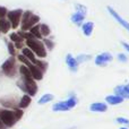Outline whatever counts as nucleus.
<instances>
[{"instance_id": "dca6fc26", "label": "nucleus", "mask_w": 129, "mask_h": 129, "mask_svg": "<svg viewBox=\"0 0 129 129\" xmlns=\"http://www.w3.org/2000/svg\"><path fill=\"white\" fill-rule=\"evenodd\" d=\"M22 54H23V56H24L26 59H28V60L31 61V62L33 63V64H35L36 61H38V60H36V58H35V54H34L33 52H32L31 50L28 49V48H24V49L22 50Z\"/></svg>"}, {"instance_id": "7c9ffc66", "label": "nucleus", "mask_w": 129, "mask_h": 129, "mask_svg": "<svg viewBox=\"0 0 129 129\" xmlns=\"http://www.w3.org/2000/svg\"><path fill=\"white\" fill-rule=\"evenodd\" d=\"M117 58H118V60L120 61V62H127V56H126L125 53H119L118 56H117Z\"/></svg>"}, {"instance_id": "4be33fe9", "label": "nucleus", "mask_w": 129, "mask_h": 129, "mask_svg": "<svg viewBox=\"0 0 129 129\" xmlns=\"http://www.w3.org/2000/svg\"><path fill=\"white\" fill-rule=\"evenodd\" d=\"M19 73H20V75L23 76V78H29V77H32L31 73H29V69L27 68L26 66H24V64L19 67Z\"/></svg>"}, {"instance_id": "72a5a7b5", "label": "nucleus", "mask_w": 129, "mask_h": 129, "mask_svg": "<svg viewBox=\"0 0 129 129\" xmlns=\"http://www.w3.org/2000/svg\"><path fill=\"white\" fill-rule=\"evenodd\" d=\"M5 128H6V126L1 122V120H0V129H5Z\"/></svg>"}, {"instance_id": "39448f33", "label": "nucleus", "mask_w": 129, "mask_h": 129, "mask_svg": "<svg viewBox=\"0 0 129 129\" xmlns=\"http://www.w3.org/2000/svg\"><path fill=\"white\" fill-rule=\"evenodd\" d=\"M77 104V100L75 98H69L68 100L62 101V102H58L52 107V110L54 112H60V111H68V110L73 109L75 105Z\"/></svg>"}, {"instance_id": "4468645a", "label": "nucleus", "mask_w": 129, "mask_h": 129, "mask_svg": "<svg viewBox=\"0 0 129 129\" xmlns=\"http://www.w3.org/2000/svg\"><path fill=\"white\" fill-rule=\"evenodd\" d=\"M70 19H71V22H73L75 25H77V26H82V24L84 23L85 16L76 11V13H74L73 15H71V18H70Z\"/></svg>"}, {"instance_id": "2eb2a0df", "label": "nucleus", "mask_w": 129, "mask_h": 129, "mask_svg": "<svg viewBox=\"0 0 129 129\" xmlns=\"http://www.w3.org/2000/svg\"><path fill=\"white\" fill-rule=\"evenodd\" d=\"M114 93H116V95L120 96V98H122V99H129V92L126 89L125 86H122V85L117 86L116 88H114Z\"/></svg>"}, {"instance_id": "6e6552de", "label": "nucleus", "mask_w": 129, "mask_h": 129, "mask_svg": "<svg viewBox=\"0 0 129 129\" xmlns=\"http://www.w3.org/2000/svg\"><path fill=\"white\" fill-rule=\"evenodd\" d=\"M107 9H108V11H109V14H110V15H111L112 17H113L114 19H116L117 22H118L119 24H120L121 26L123 27V28H126V29H127V31L129 32V23L127 22V20H125V19H123V18L121 17V16L119 15V14L117 13V11L114 10L113 8H112V7L108 6V7H107Z\"/></svg>"}, {"instance_id": "2f4dec72", "label": "nucleus", "mask_w": 129, "mask_h": 129, "mask_svg": "<svg viewBox=\"0 0 129 129\" xmlns=\"http://www.w3.org/2000/svg\"><path fill=\"white\" fill-rule=\"evenodd\" d=\"M44 44H45V47H47L48 49H50V50H52L53 49V47H54L53 42H52V41H49L48 39H45L44 40Z\"/></svg>"}, {"instance_id": "6ab92c4d", "label": "nucleus", "mask_w": 129, "mask_h": 129, "mask_svg": "<svg viewBox=\"0 0 129 129\" xmlns=\"http://www.w3.org/2000/svg\"><path fill=\"white\" fill-rule=\"evenodd\" d=\"M29 103H31V96L29 95H24L22 99H20L19 101V108L20 109H25V108H27L29 105Z\"/></svg>"}, {"instance_id": "f03ea898", "label": "nucleus", "mask_w": 129, "mask_h": 129, "mask_svg": "<svg viewBox=\"0 0 129 129\" xmlns=\"http://www.w3.org/2000/svg\"><path fill=\"white\" fill-rule=\"evenodd\" d=\"M39 20H40V17L34 15L32 11H29V10L23 11L22 19H20V23H22V31H24V32L28 31L36 23H39Z\"/></svg>"}, {"instance_id": "f704fd0d", "label": "nucleus", "mask_w": 129, "mask_h": 129, "mask_svg": "<svg viewBox=\"0 0 129 129\" xmlns=\"http://www.w3.org/2000/svg\"><path fill=\"white\" fill-rule=\"evenodd\" d=\"M125 87H126V89H127V91L129 92V84H127V85H126V86H125Z\"/></svg>"}, {"instance_id": "c756f323", "label": "nucleus", "mask_w": 129, "mask_h": 129, "mask_svg": "<svg viewBox=\"0 0 129 129\" xmlns=\"http://www.w3.org/2000/svg\"><path fill=\"white\" fill-rule=\"evenodd\" d=\"M117 122L118 123H121V125H127L129 126V120L126 118H122V117H119V118H117Z\"/></svg>"}, {"instance_id": "b1692460", "label": "nucleus", "mask_w": 129, "mask_h": 129, "mask_svg": "<svg viewBox=\"0 0 129 129\" xmlns=\"http://www.w3.org/2000/svg\"><path fill=\"white\" fill-rule=\"evenodd\" d=\"M75 7H76V11L79 14H82V15L86 16L87 14V8L84 6V5H80V4H75Z\"/></svg>"}, {"instance_id": "0eeeda50", "label": "nucleus", "mask_w": 129, "mask_h": 129, "mask_svg": "<svg viewBox=\"0 0 129 129\" xmlns=\"http://www.w3.org/2000/svg\"><path fill=\"white\" fill-rule=\"evenodd\" d=\"M1 70L4 71V74H6L9 77H13L16 74V62H15V58L10 57L8 58L4 63L1 64Z\"/></svg>"}, {"instance_id": "423d86ee", "label": "nucleus", "mask_w": 129, "mask_h": 129, "mask_svg": "<svg viewBox=\"0 0 129 129\" xmlns=\"http://www.w3.org/2000/svg\"><path fill=\"white\" fill-rule=\"evenodd\" d=\"M22 15H23L22 9H15V10L7 11V19L9 20L13 28H17L18 27L20 19H22Z\"/></svg>"}, {"instance_id": "cd10ccee", "label": "nucleus", "mask_w": 129, "mask_h": 129, "mask_svg": "<svg viewBox=\"0 0 129 129\" xmlns=\"http://www.w3.org/2000/svg\"><path fill=\"white\" fill-rule=\"evenodd\" d=\"M18 60H19V61H22V62L24 63V66H26V67H28L29 64L32 63L31 61H29L28 59H26V58H25V57L23 56V54H19V56H18Z\"/></svg>"}, {"instance_id": "412c9836", "label": "nucleus", "mask_w": 129, "mask_h": 129, "mask_svg": "<svg viewBox=\"0 0 129 129\" xmlns=\"http://www.w3.org/2000/svg\"><path fill=\"white\" fill-rule=\"evenodd\" d=\"M53 98L54 96L52 95V94H44L43 96H41V99L39 100V104H45V103H48V102H50V101H52L53 100Z\"/></svg>"}, {"instance_id": "9b49d317", "label": "nucleus", "mask_w": 129, "mask_h": 129, "mask_svg": "<svg viewBox=\"0 0 129 129\" xmlns=\"http://www.w3.org/2000/svg\"><path fill=\"white\" fill-rule=\"evenodd\" d=\"M89 110L92 112H104L108 110V107L105 103L96 102V103H92L91 107H89Z\"/></svg>"}, {"instance_id": "f3484780", "label": "nucleus", "mask_w": 129, "mask_h": 129, "mask_svg": "<svg viewBox=\"0 0 129 129\" xmlns=\"http://www.w3.org/2000/svg\"><path fill=\"white\" fill-rule=\"evenodd\" d=\"M105 101H107V103H109V104H111V105H117V104L122 103L123 99L118 95H108L107 98H105Z\"/></svg>"}, {"instance_id": "7ed1b4c3", "label": "nucleus", "mask_w": 129, "mask_h": 129, "mask_svg": "<svg viewBox=\"0 0 129 129\" xmlns=\"http://www.w3.org/2000/svg\"><path fill=\"white\" fill-rule=\"evenodd\" d=\"M17 85L24 92H26L29 96H34L36 94V92H38V86H36V83L34 82V79L32 77L23 78L22 82H18Z\"/></svg>"}, {"instance_id": "a211bd4d", "label": "nucleus", "mask_w": 129, "mask_h": 129, "mask_svg": "<svg viewBox=\"0 0 129 129\" xmlns=\"http://www.w3.org/2000/svg\"><path fill=\"white\" fill-rule=\"evenodd\" d=\"M11 25L10 23H9V20L7 19V18H0V32L4 34L8 33V31L10 29Z\"/></svg>"}, {"instance_id": "393cba45", "label": "nucleus", "mask_w": 129, "mask_h": 129, "mask_svg": "<svg viewBox=\"0 0 129 129\" xmlns=\"http://www.w3.org/2000/svg\"><path fill=\"white\" fill-rule=\"evenodd\" d=\"M40 32L42 36H48L50 34V28L47 24H41L40 25Z\"/></svg>"}, {"instance_id": "aec40b11", "label": "nucleus", "mask_w": 129, "mask_h": 129, "mask_svg": "<svg viewBox=\"0 0 129 129\" xmlns=\"http://www.w3.org/2000/svg\"><path fill=\"white\" fill-rule=\"evenodd\" d=\"M29 33L32 34V36L35 39H41L42 35H41V32H40V25H34L32 28H29Z\"/></svg>"}, {"instance_id": "bb28decb", "label": "nucleus", "mask_w": 129, "mask_h": 129, "mask_svg": "<svg viewBox=\"0 0 129 129\" xmlns=\"http://www.w3.org/2000/svg\"><path fill=\"white\" fill-rule=\"evenodd\" d=\"M35 66L36 67H39V68L41 69V70H42V73L43 71L45 70V69H47V67H48V63L47 62H44V61H36V63H35Z\"/></svg>"}, {"instance_id": "a878e982", "label": "nucleus", "mask_w": 129, "mask_h": 129, "mask_svg": "<svg viewBox=\"0 0 129 129\" xmlns=\"http://www.w3.org/2000/svg\"><path fill=\"white\" fill-rule=\"evenodd\" d=\"M9 38H10V40L15 43H22L23 40H24L20 35H18V33H11L10 35H9Z\"/></svg>"}, {"instance_id": "473e14b6", "label": "nucleus", "mask_w": 129, "mask_h": 129, "mask_svg": "<svg viewBox=\"0 0 129 129\" xmlns=\"http://www.w3.org/2000/svg\"><path fill=\"white\" fill-rule=\"evenodd\" d=\"M121 44H122V47L125 48V49L129 52V44H128V43H127V42H121Z\"/></svg>"}, {"instance_id": "5701e85b", "label": "nucleus", "mask_w": 129, "mask_h": 129, "mask_svg": "<svg viewBox=\"0 0 129 129\" xmlns=\"http://www.w3.org/2000/svg\"><path fill=\"white\" fill-rule=\"evenodd\" d=\"M91 58H92V57L89 56V54H84V53H80V54H78V56H77V58H75V59H76V61H77V63L79 64V63H82V62H85V61H88V60H91Z\"/></svg>"}, {"instance_id": "f257e3e1", "label": "nucleus", "mask_w": 129, "mask_h": 129, "mask_svg": "<svg viewBox=\"0 0 129 129\" xmlns=\"http://www.w3.org/2000/svg\"><path fill=\"white\" fill-rule=\"evenodd\" d=\"M26 45L34 54H36L40 58H45L47 57V50L41 41H39L38 39L32 38V39H27L26 40Z\"/></svg>"}, {"instance_id": "1a4fd4ad", "label": "nucleus", "mask_w": 129, "mask_h": 129, "mask_svg": "<svg viewBox=\"0 0 129 129\" xmlns=\"http://www.w3.org/2000/svg\"><path fill=\"white\" fill-rule=\"evenodd\" d=\"M112 59H113V57L111 56V53H109V52H102V53L96 56L95 64H98V66H107L108 62H110Z\"/></svg>"}, {"instance_id": "f8f14e48", "label": "nucleus", "mask_w": 129, "mask_h": 129, "mask_svg": "<svg viewBox=\"0 0 129 129\" xmlns=\"http://www.w3.org/2000/svg\"><path fill=\"white\" fill-rule=\"evenodd\" d=\"M66 63L71 71H77L78 63H77V61H76V59L74 58L71 54H67L66 56Z\"/></svg>"}, {"instance_id": "20e7f679", "label": "nucleus", "mask_w": 129, "mask_h": 129, "mask_svg": "<svg viewBox=\"0 0 129 129\" xmlns=\"http://www.w3.org/2000/svg\"><path fill=\"white\" fill-rule=\"evenodd\" d=\"M0 120L6 127H11L16 123L17 118L15 116V111L10 110H0Z\"/></svg>"}, {"instance_id": "c85d7f7f", "label": "nucleus", "mask_w": 129, "mask_h": 129, "mask_svg": "<svg viewBox=\"0 0 129 129\" xmlns=\"http://www.w3.org/2000/svg\"><path fill=\"white\" fill-rule=\"evenodd\" d=\"M7 48H8V51H9V53H10V56L11 57H14L15 56V45L13 44V43H8L7 44Z\"/></svg>"}, {"instance_id": "ddd939ff", "label": "nucleus", "mask_w": 129, "mask_h": 129, "mask_svg": "<svg viewBox=\"0 0 129 129\" xmlns=\"http://www.w3.org/2000/svg\"><path fill=\"white\" fill-rule=\"evenodd\" d=\"M94 28V23L93 22H86L82 24V31L85 36H91L92 32Z\"/></svg>"}, {"instance_id": "9d476101", "label": "nucleus", "mask_w": 129, "mask_h": 129, "mask_svg": "<svg viewBox=\"0 0 129 129\" xmlns=\"http://www.w3.org/2000/svg\"><path fill=\"white\" fill-rule=\"evenodd\" d=\"M27 68L29 69V73H31L32 78H33V79H36V80H41V79H42L43 73H42V70H41L39 67H36L35 64L31 63L28 67H27Z\"/></svg>"}, {"instance_id": "c9c22d12", "label": "nucleus", "mask_w": 129, "mask_h": 129, "mask_svg": "<svg viewBox=\"0 0 129 129\" xmlns=\"http://www.w3.org/2000/svg\"><path fill=\"white\" fill-rule=\"evenodd\" d=\"M120 129H129V128H120Z\"/></svg>"}]
</instances>
